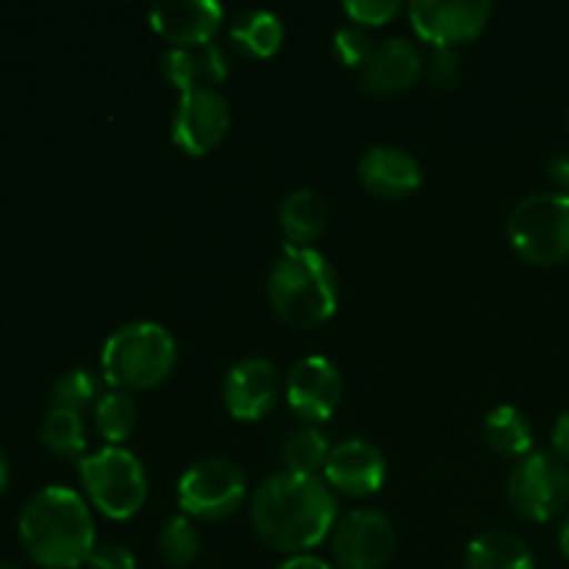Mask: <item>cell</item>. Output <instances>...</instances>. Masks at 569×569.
Wrapping results in <instances>:
<instances>
[{
    "label": "cell",
    "mask_w": 569,
    "mask_h": 569,
    "mask_svg": "<svg viewBox=\"0 0 569 569\" xmlns=\"http://www.w3.org/2000/svg\"><path fill=\"white\" fill-rule=\"evenodd\" d=\"M250 522L272 550L303 556L337 526V495L322 476L272 472L250 498Z\"/></svg>",
    "instance_id": "6da1fadb"
},
{
    "label": "cell",
    "mask_w": 569,
    "mask_h": 569,
    "mask_svg": "<svg viewBox=\"0 0 569 569\" xmlns=\"http://www.w3.org/2000/svg\"><path fill=\"white\" fill-rule=\"evenodd\" d=\"M20 545L44 569H78L94 550V520L87 500L70 487H44L22 509Z\"/></svg>",
    "instance_id": "7a4b0ae2"
},
{
    "label": "cell",
    "mask_w": 569,
    "mask_h": 569,
    "mask_svg": "<svg viewBox=\"0 0 569 569\" xmlns=\"http://www.w3.org/2000/svg\"><path fill=\"white\" fill-rule=\"evenodd\" d=\"M267 295L287 326L317 328L337 315V270L317 248L283 244L267 276Z\"/></svg>",
    "instance_id": "3957f363"
},
{
    "label": "cell",
    "mask_w": 569,
    "mask_h": 569,
    "mask_svg": "<svg viewBox=\"0 0 569 569\" xmlns=\"http://www.w3.org/2000/svg\"><path fill=\"white\" fill-rule=\"evenodd\" d=\"M176 361V337L164 326L150 320L117 328L100 350V367H103L106 381L122 392L159 387L172 372Z\"/></svg>",
    "instance_id": "277c9868"
},
{
    "label": "cell",
    "mask_w": 569,
    "mask_h": 569,
    "mask_svg": "<svg viewBox=\"0 0 569 569\" xmlns=\"http://www.w3.org/2000/svg\"><path fill=\"white\" fill-rule=\"evenodd\" d=\"M83 489L94 509L109 520H131L148 500V472L131 450L106 445L78 461Z\"/></svg>",
    "instance_id": "5b68a950"
},
{
    "label": "cell",
    "mask_w": 569,
    "mask_h": 569,
    "mask_svg": "<svg viewBox=\"0 0 569 569\" xmlns=\"http://www.w3.org/2000/svg\"><path fill=\"white\" fill-rule=\"evenodd\" d=\"M509 244L539 267L569 259V194L533 192L522 198L506 220Z\"/></svg>",
    "instance_id": "8992f818"
},
{
    "label": "cell",
    "mask_w": 569,
    "mask_h": 569,
    "mask_svg": "<svg viewBox=\"0 0 569 569\" xmlns=\"http://www.w3.org/2000/svg\"><path fill=\"white\" fill-rule=\"evenodd\" d=\"M511 509L528 522H548L569 503V467L556 453L533 450L517 461L506 481Z\"/></svg>",
    "instance_id": "52a82bcc"
},
{
    "label": "cell",
    "mask_w": 569,
    "mask_h": 569,
    "mask_svg": "<svg viewBox=\"0 0 569 569\" xmlns=\"http://www.w3.org/2000/svg\"><path fill=\"white\" fill-rule=\"evenodd\" d=\"M248 495V478L231 459H200L178 478V506L192 520H226L242 506Z\"/></svg>",
    "instance_id": "ba28073f"
},
{
    "label": "cell",
    "mask_w": 569,
    "mask_h": 569,
    "mask_svg": "<svg viewBox=\"0 0 569 569\" xmlns=\"http://www.w3.org/2000/svg\"><path fill=\"white\" fill-rule=\"evenodd\" d=\"M231 128V103L214 87L181 92L172 109L170 139L187 156H206L226 139Z\"/></svg>",
    "instance_id": "9c48e42d"
},
{
    "label": "cell",
    "mask_w": 569,
    "mask_h": 569,
    "mask_svg": "<svg viewBox=\"0 0 569 569\" xmlns=\"http://www.w3.org/2000/svg\"><path fill=\"white\" fill-rule=\"evenodd\" d=\"M398 548L392 520L378 509H356L331 531V553L342 569H381Z\"/></svg>",
    "instance_id": "30bf717a"
},
{
    "label": "cell",
    "mask_w": 569,
    "mask_h": 569,
    "mask_svg": "<svg viewBox=\"0 0 569 569\" xmlns=\"http://www.w3.org/2000/svg\"><path fill=\"white\" fill-rule=\"evenodd\" d=\"M406 11L417 37L437 48L470 42L492 20L489 0H411Z\"/></svg>",
    "instance_id": "8fae6325"
},
{
    "label": "cell",
    "mask_w": 569,
    "mask_h": 569,
    "mask_svg": "<svg viewBox=\"0 0 569 569\" xmlns=\"http://www.w3.org/2000/svg\"><path fill=\"white\" fill-rule=\"evenodd\" d=\"M345 381L339 367L326 356H303L287 376V403L303 422H326L342 403Z\"/></svg>",
    "instance_id": "7c38bea8"
},
{
    "label": "cell",
    "mask_w": 569,
    "mask_h": 569,
    "mask_svg": "<svg viewBox=\"0 0 569 569\" xmlns=\"http://www.w3.org/2000/svg\"><path fill=\"white\" fill-rule=\"evenodd\" d=\"M278 398H281V372L261 356L237 361L222 381V403L228 415L242 422H256L270 415Z\"/></svg>",
    "instance_id": "4fadbf2b"
},
{
    "label": "cell",
    "mask_w": 569,
    "mask_h": 569,
    "mask_svg": "<svg viewBox=\"0 0 569 569\" xmlns=\"http://www.w3.org/2000/svg\"><path fill=\"white\" fill-rule=\"evenodd\" d=\"M148 17L150 28L172 48H200L214 42L226 11L217 0H159Z\"/></svg>",
    "instance_id": "5bb4252c"
},
{
    "label": "cell",
    "mask_w": 569,
    "mask_h": 569,
    "mask_svg": "<svg viewBox=\"0 0 569 569\" xmlns=\"http://www.w3.org/2000/svg\"><path fill=\"white\" fill-rule=\"evenodd\" d=\"M322 478L333 492L348 495V498H367V495H376L387 481V459L367 439H345L331 448Z\"/></svg>",
    "instance_id": "9a60e30c"
},
{
    "label": "cell",
    "mask_w": 569,
    "mask_h": 569,
    "mask_svg": "<svg viewBox=\"0 0 569 569\" xmlns=\"http://www.w3.org/2000/svg\"><path fill=\"white\" fill-rule=\"evenodd\" d=\"M426 70L420 48L403 37H389L376 44L370 61L359 70V83L370 94L406 92Z\"/></svg>",
    "instance_id": "2e32d148"
},
{
    "label": "cell",
    "mask_w": 569,
    "mask_h": 569,
    "mask_svg": "<svg viewBox=\"0 0 569 569\" xmlns=\"http://www.w3.org/2000/svg\"><path fill=\"white\" fill-rule=\"evenodd\" d=\"M359 178L367 192H372L376 198L400 200L420 189L422 167L406 148L378 144L361 156Z\"/></svg>",
    "instance_id": "e0dca14e"
},
{
    "label": "cell",
    "mask_w": 569,
    "mask_h": 569,
    "mask_svg": "<svg viewBox=\"0 0 569 569\" xmlns=\"http://www.w3.org/2000/svg\"><path fill=\"white\" fill-rule=\"evenodd\" d=\"M161 76L178 89V94L214 87L228 78V53L214 42L200 48H167L161 56Z\"/></svg>",
    "instance_id": "ac0fdd59"
},
{
    "label": "cell",
    "mask_w": 569,
    "mask_h": 569,
    "mask_svg": "<svg viewBox=\"0 0 569 569\" xmlns=\"http://www.w3.org/2000/svg\"><path fill=\"white\" fill-rule=\"evenodd\" d=\"M465 569H537V559L526 539L489 528L467 545Z\"/></svg>",
    "instance_id": "d6986e66"
},
{
    "label": "cell",
    "mask_w": 569,
    "mask_h": 569,
    "mask_svg": "<svg viewBox=\"0 0 569 569\" xmlns=\"http://www.w3.org/2000/svg\"><path fill=\"white\" fill-rule=\"evenodd\" d=\"M278 222H281V231L289 244L311 248V242L326 231L328 206L315 189H295L281 200Z\"/></svg>",
    "instance_id": "ffe728a7"
},
{
    "label": "cell",
    "mask_w": 569,
    "mask_h": 569,
    "mask_svg": "<svg viewBox=\"0 0 569 569\" xmlns=\"http://www.w3.org/2000/svg\"><path fill=\"white\" fill-rule=\"evenodd\" d=\"M483 437L500 456L526 459L528 453H533V426L526 411L517 406H495L483 420Z\"/></svg>",
    "instance_id": "44dd1931"
},
{
    "label": "cell",
    "mask_w": 569,
    "mask_h": 569,
    "mask_svg": "<svg viewBox=\"0 0 569 569\" xmlns=\"http://www.w3.org/2000/svg\"><path fill=\"white\" fill-rule=\"evenodd\" d=\"M231 42L248 59H267L276 53L283 42V22L281 17L267 9L242 11L231 22Z\"/></svg>",
    "instance_id": "7402d4cb"
},
{
    "label": "cell",
    "mask_w": 569,
    "mask_h": 569,
    "mask_svg": "<svg viewBox=\"0 0 569 569\" xmlns=\"http://www.w3.org/2000/svg\"><path fill=\"white\" fill-rule=\"evenodd\" d=\"M139 420L137 403L122 389H109L94 400V428L106 445H122L133 433Z\"/></svg>",
    "instance_id": "603a6c76"
},
{
    "label": "cell",
    "mask_w": 569,
    "mask_h": 569,
    "mask_svg": "<svg viewBox=\"0 0 569 569\" xmlns=\"http://www.w3.org/2000/svg\"><path fill=\"white\" fill-rule=\"evenodd\" d=\"M39 437L50 453L64 456V459H78L87 453V428H83L81 411L50 409L39 428Z\"/></svg>",
    "instance_id": "cb8c5ba5"
},
{
    "label": "cell",
    "mask_w": 569,
    "mask_h": 569,
    "mask_svg": "<svg viewBox=\"0 0 569 569\" xmlns=\"http://www.w3.org/2000/svg\"><path fill=\"white\" fill-rule=\"evenodd\" d=\"M328 456H331V442L326 433L315 426H303L292 431L283 442V465L289 472L300 476H317L326 470Z\"/></svg>",
    "instance_id": "d4e9b609"
},
{
    "label": "cell",
    "mask_w": 569,
    "mask_h": 569,
    "mask_svg": "<svg viewBox=\"0 0 569 569\" xmlns=\"http://www.w3.org/2000/svg\"><path fill=\"white\" fill-rule=\"evenodd\" d=\"M159 553L170 567H187L198 559L200 537L192 517L176 515L161 526L159 531Z\"/></svg>",
    "instance_id": "484cf974"
},
{
    "label": "cell",
    "mask_w": 569,
    "mask_h": 569,
    "mask_svg": "<svg viewBox=\"0 0 569 569\" xmlns=\"http://www.w3.org/2000/svg\"><path fill=\"white\" fill-rule=\"evenodd\" d=\"M92 400H98V378L81 367L61 372L50 387V409L81 411Z\"/></svg>",
    "instance_id": "4316f807"
},
{
    "label": "cell",
    "mask_w": 569,
    "mask_h": 569,
    "mask_svg": "<svg viewBox=\"0 0 569 569\" xmlns=\"http://www.w3.org/2000/svg\"><path fill=\"white\" fill-rule=\"evenodd\" d=\"M372 50H376V42H372L370 28L356 26V22H345L337 33H333V53L342 61L345 67H353V70H361V67L370 61Z\"/></svg>",
    "instance_id": "83f0119b"
},
{
    "label": "cell",
    "mask_w": 569,
    "mask_h": 569,
    "mask_svg": "<svg viewBox=\"0 0 569 569\" xmlns=\"http://www.w3.org/2000/svg\"><path fill=\"white\" fill-rule=\"evenodd\" d=\"M345 14H348L350 22L365 28L387 26L392 17L400 14L403 6L398 0H345Z\"/></svg>",
    "instance_id": "f1b7e54d"
},
{
    "label": "cell",
    "mask_w": 569,
    "mask_h": 569,
    "mask_svg": "<svg viewBox=\"0 0 569 569\" xmlns=\"http://www.w3.org/2000/svg\"><path fill=\"white\" fill-rule=\"evenodd\" d=\"M87 569H137V556L120 542H100L89 553Z\"/></svg>",
    "instance_id": "f546056e"
},
{
    "label": "cell",
    "mask_w": 569,
    "mask_h": 569,
    "mask_svg": "<svg viewBox=\"0 0 569 569\" xmlns=\"http://www.w3.org/2000/svg\"><path fill=\"white\" fill-rule=\"evenodd\" d=\"M428 76L437 87L448 89L461 78V56L453 48H437L428 59Z\"/></svg>",
    "instance_id": "4dcf8cb0"
},
{
    "label": "cell",
    "mask_w": 569,
    "mask_h": 569,
    "mask_svg": "<svg viewBox=\"0 0 569 569\" xmlns=\"http://www.w3.org/2000/svg\"><path fill=\"white\" fill-rule=\"evenodd\" d=\"M545 170H548L550 181H553L556 187H561V192L569 194V153L550 156L548 164H545Z\"/></svg>",
    "instance_id": "1f68e13d"
},
{
    "label": "cell",
    "mask_w": 569,
    "mask_h": 569,
    "mask_svg": "<svg viewBox=\"0 0 569 569\" xmlns=\"http://www.w3.org/2000/svg\"><path fill=\"white\" fill-rule=\"evenodd\" d=\"M553 453L561 461H569V409L561 411L553 426Z\"/></svg>",
    "instance_id": "d6a6232c"
},
{
    "label": "cell",
    "mask_w": 569,
    "mask_h": 569,
    "mask_svg": "<svg viewBox=\"0 0 569 569\" xmlns=\"http://www.w3.org/2000/svg\"><path fill=\"white\" fill-rule=\"evenodd\" d=\"M276 569H331L326 559H320V556H292V559H287L283 565H278Z\"/></svg>",
    "instance_id": "836d02e7"
},
{
    "label": "cell",
    "mask_w": 569,
    "mask_h": 569,
    "mask_svg": "<svg viewBox=\"0 0 569 569\" xmlns=\"http://www.w3.org/2000/svg\"><path fill=\"white\" fill-rule=\"evenodd\" d=\"M6 487H9V459H6V453L0 450V495L6 492Z\"/></svg>",
    "instance_id": "e575fe53"
},
{
    "label": "cell",
    "mask_w": 569,
    "mask_h": 569,
    "mask_svg": "<svg viewBox=\"0 0 569 569\" xmlns=\"http://www.w3.org/2000/svg\"><path fill=\"white\" fill-rule=\"evenodd\" d=\"M559 548H561V553H565L567 559H569V515H567V520L561 522V531H559Z\"/></svg>",
    "instance_id": "d590c367"
},
{
    "label": "cell",
    "mask_w": 569,
    "mask_h": 569,
    "mask_svg": "<svg viewBox=\"0 0 569 569\" xmlns=\"http://www.w3.org/2000/svg\"><path fill=\"white\" fill-rule=\"evenodd\" d=\"M0 569H20L17 565H9V561H0Z\"/></svg>",
    "instance_id": "8d00e7d4"
}]
</instances>
